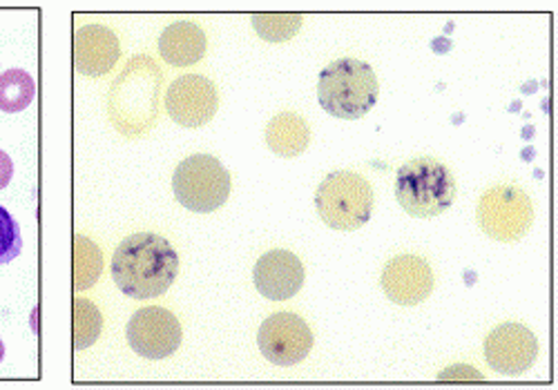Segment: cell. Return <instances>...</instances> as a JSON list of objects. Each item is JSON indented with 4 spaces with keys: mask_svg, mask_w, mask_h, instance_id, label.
Here are the masks:
<instances>
[{
    "mask_svg": "<svg viewBox=\"0 0 558 390\" xmlns=\"http://www.w3.org/2000/svg\"><path fill=\"white\" fill-rule=\"evenodd\" d=\"M179 275V255L155 232L125 236L112 257V279L125 297L155 300L168 292Z\"/></svg>",
    "mask_w": 558,
    "mask_h": 390,
    "instance_id": "obj_1",
    "label": "cell"
},
{
    "mask_svg": "<svg viewBox=\"0 0 558 390\" xmlns=\"http://www.w3.org/2000/svg\"><path fill=\"white\" fill-rule=\"evenodd\" d=\"M380 83L376 70L360 59H340L319 72L317 101L322 110L344 121H357L376 108Z\"/></svg>",
    "mask_w": 558,
    "mask_h": 390,
    "instance_id": "obj_2",
    "label": "cell"
},
{
    "mask_svg": "<svg viewBox=\"0 0 558 390\" xmlns=\"http://www.w3.org/2000/svg\"><path fill=\"white\" fill-rule=\"evenodd\" d=\"M396 199L415 219L438 217L456 202V179L440 161L413 159L396 174Z\"/></svg>",
    "mask_w": 558,
    "mask_h": 390,
    "instance_id": "obj_3",
    "label": "cell"
},
{
    "mask_svg": "<svg viewBox=\"0 0 558 390\" xmlns=\"http://www.w3.org/2000/svg\"><path fill=\"white\" fill-rule=\"evenodd\" d=\"M374 187L351 170H336L324 179L315 192L319 219L331 230L355 232L374 215Z\"/></svg>",
    "mask_w": 558,
    "mask_h": 390,
    "instance_id": "obj_4",
    "label": "cell"
},
{
    "mask_svg": "<svg viewBox=\"0 0 558 390\" xmlns=\"http://www.w3.org/2000/svg\"><path fill=\"white\" fill-rule=\"evenodd\" d=\"M177 202L193 212L219 210L230 197V172L210 155H195L181 161L172 176Z\"/></svg>",
    "mask_w": 558,
    "mask_h": 390,
    "instance_id": "obj_5",
    "label": "cell"
},
{
    "mask_svg": "<svg viewBox=\"0 0 558 390\" xmlns=\"http://www.w3.org/2000/svg\"><path fill=\"white\" fill-rule=\"evenodd\" d=\"M476 219L489 239L514 243L530 232L534 223V206L525 190L517 185H494L481 197Z\"/></svg>",
    "mask_w": 558,
    "mask_h": 390,
    "instance_id": "obj_6",
    "label": "cell"
},
{
    "mask_svg": "<svg viewBox=\"0 0 558 390\" xmlns=\"http://www.w3.org/2000/svg\"><path fill=\"white\" fill-rule=\"evenodd\" d=\"M159 76L157 68L153 65L150 72L136 70V59L130 63L128 72L121 74L112 87L110 96V117L119 132L123 134H138L146 132L157 117V87L159 83L150 85Z\"/></svg>",
    "mask_w": 558,
    "mask_h": 390,
    "instance_id": "obj_7",
    "label": "cell"
},
{
    "mask_svg": "<svg viewBox=\"0 0 558 390\" xmlns=\"http://www.w3.org/2000/svg\"><path fill=\"white\" fill-rule=\"evenodd\" d=\"M262 355L275 366L302 364L313 351V332L308 324L295 313L270 315L257 332Z\"/></svg>",
    "mask_w": 558,
    "mask_h": 390,
    "instance_id": "obj_8",
    "label": "cell"
},
{
    "mask_svg": "<svg viewBox=\"0 0 558 390\" xmlns=\"http://www.w3.org/2000/svg\"><path fill=\"white\" fill-rule=\"evenodd\" d=\"M130 349L146 359H166L181 346L183 330L179 319L159 306L136 310L125 328Z\"/></svg>",
    "mask_w": 558,
    "mask_h": 390,
    "instance_id": "obj_9",
    "label": "cell"
},
{
    "mask_svg": "<svg viewBox=\"0 0 558 390\" xmlns=\"http://www.w3.org/2000/svg\"><path fill=\"white\" fill-rule=\"evenodd\" d=\"M538 357L536 334L517 321L496 326L485 339V359L500 375H523Z\"/></svg>",
    "mask_w": 558,
    "mask_h": 390,
    "instance_id": "obj_10",
    "label": "cell"
},
{
    "mask_svg": "<svg viewBox=\"0 0 558 390\" xmlns=\"http://www.w3.org/2000/svg\"><path fill=\"white\" fill-rule=\"evenodd\" d=\"M170 119L183 127H202L210 123L219 110L217 85L199 74L177 78L166 94Z\"/></svg>",
    "mask_w": 558,
    "mask_h": 390,
    "instance_id": "obj_11",
    "label": "cell"
},
{
    "mask_svg": "<svg viewBox=\"0 0 558 390\" xmlns=\"http://www.w3.org/2000/svg\"><path fill=\"white\" fill-rule=\"evenodd\" d=\"M385 295L398 306H417L434 292V270L425 257L398 255L383 270Z\"/></svg>",
    "mask_w": 558,
    "mask_h": 390,
    "instance_id": "obj_12",
    "label": "cell"
},
{
    "mask_svg": "<svg viewBox=\"0 0 558 390\" xmlns=\"http://www.w3.org/2000/svg\"><path fill=\"white\" fill-rule=\"evenodd\" d=\"M304 264L291 251H270L255 264L253 281L259 295L270 302H287L302 290Z\"/></svg>",
    "mask_w": 558,
    "mask_h": 390,
    "instance_id": "obj_13",
    "label": "cell"
},
{
    "mask_svg": "<svg viewBox=\"0 0 558 390\" xmlns=\"http://www.w3.org/2000/svg\"><path fill=\"white\" fill-rule=\"evenodd\" d=\"M121 57V45L106 25H85L74 34V68L83 76H106Z\"/></svg>",
    "mask_w": 558,
    "mask_h": 390,
    "instance_id": "obj_14",
    "label": "cell"
},
{
    "mask_svg": "<svg viewBox=\"0 0 558 390\" xmlns=\"http://www.w3.org/2000/svg\"><path fill=\"white\" fill-rule=\"evenodd\" d=\"M206 34L197 23L179 21L159 36V54L168 65L189 68L206 57Z\"/></svg>",
    "mask_w": 558,
    "mask_h": 390,
    "instance_id": "obj_15",
    "label": "cell"
},
{
    "mask_svg": "<svg viewBox=\"0 0 558 390\" xmlns=\"http://www.w3.org/2000/svg\"><path fill=\"white\" fill-rule=\"evenodd\" d=\"M311 125L298 112H282L270 119L266 127V145L282 159L300 157L308 150Z\"/></svg>",
    "mask_w": 558,
    "mask_h": 390,
    "instance_id": "obj_16",
    "label": "cell"
},
{
    "mask_svg": "<svg viewBox=\"0 0 558 390\" xmlns=\"http://www.w3.org/2000/svg\"><path fill=\"white\" fill-rule=\"evenodd\" d=\"M36 96V83L25 70L0 74V110L8 114L23 112Z\"/></svg>",
    "mask_w": 558,
    "mask_h": 390,
    "instance_id": "obj_17",
    "label": "cell"
},
{
    "mask_svg": "<svg viewBox=\"0 0 558 390\" xmlns=\"http://www.w3.org/2000/svg\"><path fill=\"white\" fill-rule=\"evenodd\" d=\"M104 270V255L95 241L74 234V288L87 290L97 283Z\"/></svg>",
    "mask_w": 558,
    "mask_h": 390,
    "instance_id": "obj_18",
    "label": "cell"
},
{
    "mask_svg": "<svg viewBox=\"0 0 558 390\" xmlns=\"http://www.w3.org/2000/svg\"><path fill=\"white\" fill-rule=\"evenodd\" d=\"M104 330V315L89 300L74 302V349L85 351L97 344Z\"/></svg>",
    "mask_w": 558,
    "mask_h": 390,
    "instance_id": "obj_19",
    "label": "cell"
},
{
    "mask_svg": "<svg viewBox=\"0 0 558 390\" xmlns=\"http://www.w3.org/2000/svg\"><path fill=\"white\" fill-rule=\"evenodd\" d=\"M302 14H255L253 27L268 42H287L302 27Z\"/></svg>",
    "mask_w": 558,
    "mask_h": 390,
    "instance_id": "obj_20",
    "label": "cell"
},
{
    "mask_svg": "<svg viewBox=\"0 0 558 390\" xmlns=\"http://www.w3.org/2000/svg\"><path fill=\"white\" fill-rule=\"evenodd\" d=\"M23 251V236L19 221L0 206V266L14 261Z\"/></svg>",
    "mask_w": 558,
    "mask_h": 390,
    "instance_id": "obj_21",
    "label": "cell"
},
{
    "mask_svg": "<svg viewBox=\"0 0 558 390\" xmlns=\"http://www.w3.org/2000/svg\"><path fill=\"white\" fill-rule=\"evenodd\" d=\"M440 381H483V375L472 366H451L438 375Z\"/></svg>",
    "mask_w": 558,
    "mask_h": 390,
    "instance_id": "obj_22",
    "label": "cell"
},
{
    "mask_svg": "<svg viewBox=\"0 0 558 390\" xmlns=\"http://www.w3.org/2000/svg\"><path fill=\"white\" fill-rule=\"evenodd\" d=\"M12 176H14V163L8 153L0 150V190L10 185Z\"/></svg>",
    "mask_w": 558,
    "mask_h": 390,
    "instance_id": "obj_23",
    "label": "cell"
},
{
    "mask_svg": "<svg viewBox=\"0 0 558 390\" xmlns=\"http://www.w3.org/2000/svg\"><path fill=\"white\" fill-rule=\"evenodd\" d=\"M3 359H5V344L3 339H0V364H3Z\"/></svg>",
    "mask_w": 558,
    "mask_h": 390,
    "instance_id": "obj_24",
    "label": "cell"
}]
</instances>
